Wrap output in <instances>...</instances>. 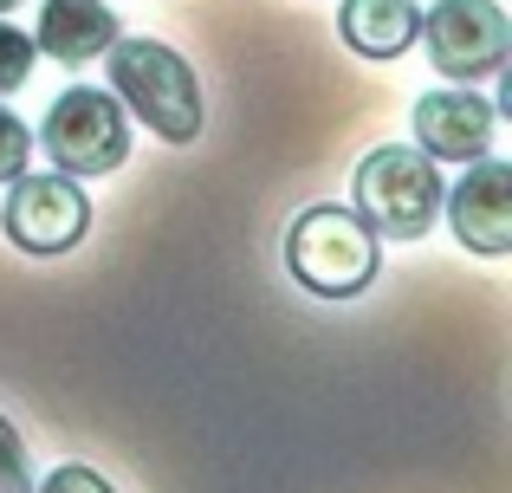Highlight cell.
Masks as SVG:
<instances>
[{"mask_svg": "<svg viewBox=\"0 0 512 493\" xmlns=\"http://www.w3.org/2000/svg\"><path fill=\"white\" fill-rule=\"evenodd\" d=\"M104 52H111V98L124 104L130 117H143L163 143H195L201 137L208 98H201V78L182 52L163 46V39H150V33L143 39L117 33Z\"/></svg>", "mask_w": 512, "mask_h": 493, "instance_id": "6da1fadb", "label": "cell"}, {"mask_svg": "<svg viewBox=\"0 0 512 493\" xmlns=\"http://www.w3.org/2000/svg\"><path fill=\"white\" fill-rule=\"evenodd\" d=\"M350 202L376 241H422L441 215V169L435 156L409 150V143H383L357 163Z\"/></svg>", "mask_w": 512, "mask_h": 493, "instance_id": "7a4b0ae2", "label": "cell"}, {"mask_svg": "<svg viewBox=\"0 0 512 493\" xmlns=\"http://www.w3.org/2000/svg\"><path fill=\"white\" fill-rule=\"evenodd\" d=\"M286 273L318 299H357L383 273V247L357 208H305L286 234Z\"/></svg>", "mask_w": 512, "mask_h": 493, "instance_id": "3957f363", "label": "cell"}, {"mask_svg": "<svg viewBox=\"0 0 512 493\" xmlns=\"http://www.w3.org/2000/svg\"><path fill=\"white\" fill-rule=\"evenodd\" d=\"M46 163L65 176H111L130 156V111L98 85H65L46 111Z\"/></svg>", "mask_w": 512, "mask_h": 493, "instance_id": "277c9868", "label": "cell"}, {"mask_svg": "<svg viewBox=\"0 0 512 493\" xmlns=\"http://www.w3.org/2000/svg\"><path fill=\"white\" fill-rule=\"evenodd\" d=\"M422 46L454 85L500 78L512 59V20L500 13V0H435L422 13Z\"/></svg>", "mask_w": 512, "mask_h": 493, "instance_id": "5b68a950", "label": "cell"}, {"mask_svg": "<svg viewBox=\"0 0 512 493\" xmlns=\"http://www.w3.org/2000/svg\"><path fill=\"white\" fill-rule=\"evenodd\" d=\"M0 234L20 253H72L91 234V202L78 189V176H13L7 208H0Z\"/></svg>", "mask_w": 512, "mask_h": 493, "instance_id": "8992f818", "label": "cell"}, {"mask_svg": "<svg viewBox=\"0 0 512 493\" xmlns=\"http://www.w3.org/2000/svg\"><path fill=\"white\" fill-rule=\"evenodd\" d=\"M454 241L480 260H500L512 247V169L493 156H474V169L461 176V189H441Z\"/></svg>", "mask_w": 512, "mask_h": 493, "instance_id": "52a82bcc", "label": "cell"}, {"mask_svg": "<svg viewBox=\"0 0 512 493\" xmlns=\"http://www.w3.org/2000/svg\"><path fill=\"white\" fill-rule=\"evenodd\" d=\"M493 137H500V111L487 98H474L467 85L415 98V150L435 156V163H474V156L493 150Z\"/></svg>", "mask_w": 512, "mask_h": 493, "instance_id": "ba28073f", "label": "cell"}, {"mask_svg": "<svg viewBox=\"0 0 512 493\" xmlns=\"http://www.w3.org/2000/svg\"><path fill=\"white\" fill-rule=\"evenodd\" d=\"M117 33H124V20L104 0H46L33 26V46L59 65H91Z\"/></svg>", "mask_w": 512, "mask_h": 493, "instance_id": "9c48e42d", "label": "cell"}, {"mask_svg": "<svg viewBox=\"0 0 512 493\" xmlns=\"http://www.w3.org/2000/svg\"><path fill=\"white\" fill-rule=\"evenodd\" d=\"M338 33L357 59H402L422 39V7L415 0H344Z\"/></svg>", "mask_w": 512, "mask_h": 493, "instance_id": "30bf717a", "label": "cell"}, {"mask_svg": "<svg viewBox=\"0 0 512 493\" xmlns=\"http://www.w3.org/2000/svg\"><path fill=\"white\" fill-rule=\"evenodd\" d=\"M33 59H39L33 33H20L13 20H0V98H13V91L33 78Z\"/></svg>", "mask_w": 512, "mask_h": 493, "instance_id": "8fae6325", "label": "cell"}, {"mask_svg": "<svg viewBox=\"0 0 512 493\" xmlns=\"http://www.w3.org/2000/svg\"><path fill=\"white\" fill-rule=\"evenodd\" d=\"M0 493H33V461H26V442L7 416H0Z\"/></svg>", "mask_w": 512, "mask_h": 493, "instance_id": "7c38bea8", "label": "cell"}, {"mask_svg": "<svg viewBox=\"0 0 512 493\" xmlns=\"http://www.w3.org/2000/svg\"><path fill=\"white\" fill-rule=\"evenodd\" d=\"M26 156H33V130L20 124V111H7V104H0V182L20 176Z\"/></svg>", "mask_w": 512, "mask_h": 493, "instance_id": "4fadbf2b", "label": "cell"}, {"mask_svg": "<svg viewBox=\"0 0 512 493\" xmlns=\"http://www.w3.org/2000/svg\"><path fill=\"white\" fill-rule=\"evenodd\" d=\"M39 493H117V487L104 481L98 468H78V461H65V468H52L46 481H39Z\"/></svg>", "mask_w": 512, "mask_h": 493, "instance_id": "5bb4252c", "label": "cell"}, {"mask_svg": "<svg viewBox=\"0 0 512 493\" xmlns=\"http://www.w3.org/2000/svg\"><path fill=\"white\" fill-rule=\"evenodd\" d=\"M13 7H26V0H0V13H13Z\"/></svg>", "mask_w": 512, "mask_h": 493, "instance_id": "9a60e30c", "label": "cell"}]
</instances>
